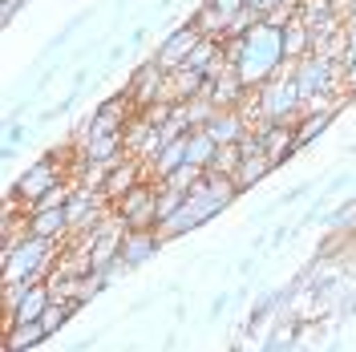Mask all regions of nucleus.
Segmentation results:
<instances>
[{"mask_svg": "<svg viewBox=\"0 0 356 352\" xmlns=\"http://www.w3.org/2000/svg\"><path fill=\"white\" fill-rule=\"evenodd\" d=\"M53 264H57V243L29 235L24 243H17V247L4 251L0 275H4V284H44L49 271H53Z\"/></svg>", "mask_w": 356, "mask_h": 352, "instance_id": "obj_1", "label": "nucleus"}, {"mask_svg": "<svg viewBox=\"0 0 356 352\" xmlns=\"http://www.w3.org/2000/svg\"><path fill=\"white\" fill-rule=\"evenodd\" d=\"M65 182V154H57V150H49V154H41L37 162H29L24 166V175L8 186V191H17V195L29 202V207H37L53 186H61Z\"/></svg>", "mask_w": 356, "mask_h": 352, "instance_id": "obj_2", "label": "nucleus"}, {"mask_svg": "<svg viewBox=\"0 0 356 352\" xmlns=\"http://www.w3.org/2000/svg\"><path fill=\"white\" fill-rule=\"evenodd\" d=\"M110 211L126 223V231H158V182H138Z\"/></svg>", "mask_w": 356, "mask_h": 352, "instance_id": "obj_3", "label": "nucleus"}, {"mask_svg": "<svg viewBox=\"0 0 356 352\" xmlns=\"http://www.w3.org/2000/svg\"><path fill=\"white\" fill-rule=\"evenodd\" d=\"M222 207L215 202V198H207L199 195V191H191L186 195V202L178 207L170 219H162L158 223V235H162V243H170V239H182V235H191V231H199L202 223H211L215 215H219Z\"/></svg>", "mask_w": 356, "mask_h": 352, "instance_id": "obj_4", "label": "nucleus"}, {"mask_svg": "<svg viewBox=\"0 0 356 352\" xmlns=\"http://www.w3.org/2000/svg\"><path fill=\"white\" fill-rule=\"evenodd\" d=\"M199 41H202V33H199V24H195V21L178 24L175 33L158 45L154 61L166 69V73H175V69H182L186 61H191V53H195V45H199Z\"/></svg>", "mask_w": 356, "mask_h": 352, "instance_id": "obj_5", "label": "nucleus"}, {"mask_svg": "<svg viewBox=\"0 0 356 352\" xmlns=\"http://www.w3.org/2000/svg\"><path fill=\"white\" fill-rule=\"evenodd\" d=\"M247 93H251V89L239 81V73H235V69H222L219 77L207 81V93H202V97H207L215 110H239L247 102Z\"/></svg>", "mask_w": 356, "mask_h": 352, "instance_id": "obj_6", "label": "nucleus"}, {"mask_svg": "<svg viewBox=\"0 0 356 352\" xmlns=\"http://www.w3.org/2000/svg\"><path fill=\"white\" fill-rule=\"evenodd\" d=\"M138 182H146V162H142V158H122V162H118V166H113L110 170V178H106V186H102V195H106V202H118V198H126L134 191V186H138Z\"/></svg>", "mask_w": 356, "mask_h": 352, "instance_id": "obj_7", "label": "nucleus"}, {"mask_svg": "<svg viewBox=\"0 0 356 352\" xmlns=\"http://www.w3.org/2000/svg\"><path fill=\"white\" fill-rule=\"evenodd\" d=\"M29 227H33V235H37V239H49V243H65L69 235H73V231H69L65 207H33Z\"/></svg>", "mask_w": 356, "mask_h": 352, "instance_id": "obj_8", "label": "nucleus"}, {"mask_svg": "<svg viewBox=\"0 0 356 352\" xmlns=\"http://www.w3.org/2000/svg\"><path fill=\"white\" fill-rule=\"evenodd\" d=\"M158 247H162V235L158 231H126V239H122V264H126V271H134V267H142L150 255H154Z\"/></svg>", "mask_w": 356, "mask_h": 352, "instance_id": "obj_9", "label": "nucleus"}, {"mask_svg": "<svg viewBox=\"0 0 356 352\" xmlns=\"http://www.w3.org/2000/svg\"><path fill=\"white\" fill-rule=\"evenodd\" d=\"M49 300H53L49 284H33L29 291H24L21 308L4 320V328H13V324H41V316H44V308H49Z\"/></svg>", "mask_w": 356, "mask_h": 352, "instance_id": "obj_10", "label": "nucleus"}, {"mask_svg": "<svg viewBox=\"0 0 356 352\" xmlns=\"http://www.w3.org/2000/svg\"><path fill=\"white\" fill-rule=\"evenodd\" d=\"M264 150L271 158V166H284L296 150H300V142H296V126H264Z\"/></svg>", "mask_w": 356, "mask_h": 352, "instance_id": "obj_11", "label": "nucleus"}, {"mask_svg": "<svg viewBox=\"0 0 356 352\" xmlns=\"http://www.w3.org/2000/svg\"><path fill=\"white\" fill-rule=\"evenodd\" d=\"M202 130L211 134L219 146H235V142L247 134V122L239 118V110H215V113H211V122H207Z\"/></svg>", "mask_w": 356, "mask_h": 352, "instance_id": "obj_12", "label": "nucleus"}, {"mask_svg": "<svg viewBox=\"0 0 356 352\" xmlns=\"http://www.w3.org/2000/svg\"><path fill=\"white\" fill-rule=\"evenodd\" d=\"M49 340V332L41 324H13L4 328V352H24V349H37Z\"/></svg>", "mask_w": 356, "mask_h": 352, "instance_id": "obj_13", "label": "nucleus"}, {"mask_svg": "<svg viewBox=\"0 0 356 352\" xmlns=\"http://www.w3.org/2000/svg\"><path fill=\"white\" fill-rule=\"evenodd\" d=\"M215 154H219V142H215L207 130H191L186 134V162H195V166H202V170H211Z\"/></svg>", "mask_w": 356, "mask_h": 352, "instance_id": "obj_14", "label": "nucleus"}, {"mask_svg": "<svg viewBox=\"0 0 356 352\" xmlns=\"http://www.w3.org/2000/svg\"><path fill=\"white\" fill-rule=\"evenodd\" d=\"M336 110H304V118L296 122V142H300V150L308 146L312 138H320V134L332 126Z\"/></svg>", "mask_w": 356, "mask_h": 352, "instance_id": "obj_15", "label": "nucleus"}, {"mask_svg": "<svg viewBox=\"0 0 356 352\" xmlns=\"http://www.w3.org/2000/svg\"><path fill=\"white\" fill-rule=\"evenodd\" d=\"M81 308H86V304H77V300H49V308H44V316H41V328L49 332V336H57Z\"/></svg>", "mask_w": 356, "mask_h": 352, "instance_id": "obj_16", "label": "nucleus"}, {"mask_svg": "<svg viewBox=\"0 0 356 352\" xmlns=\"http://www.w3.org/2000/svg\"><path fill=\"white\" fill-rule=\"evenodd\" d=\"M271 170H275V166H271V158H267V154H251V158H243V162H239L235 182H239V191H251V186H259Z\"/></svg>", "mask_w": 356, "mask_h": 352, "instance_id": "obj_17", "label": "nucleus"}, {"mask_svg": "<svg viewBox=\"0 0 356 352\" xmlns=\"http://www.w3.org/2000/svg\"><path fill=\"white\" fill-rule=\"evenodd\" d=\"M328 231H332V235H348V239H356V195L344 198L336 211H328Z\"/></svg>", "mask_w": 356, "mask_h": 352, "instance_id": "obj_18", "label": "nucleus"}, {"mask_svg": "<svg viewBox=\"0 0 356 352\" xmlns=\"http://www.w3.org/2000/svg\"><path fill=\"white\" fill-rule=\"evenodd\" d=\"M202 175H207L202 166H195V162H182V166H178L175 175L166 178V182H162V186H175V191H186V195H191V191H195V186L202 182Z\"/></svg>", "mask_w": 356, "mask_h": 352, "instance_id": "obj_19", "label": "nucleus"}, {"mask_svg": "<svg viewBox=\"0 0 356 352\" xmlns=\"http://www.w3.org/2000/svg\"><path fill=\"white\" fill-rule=\"evenodd\" d=\"M186 202V191H175V186H158V223L170 219L178 207Z\"/></svg>", "mask_w": 356, "mask_h": 352, "instance_id": "obj_20", "label": "nucleus"}, {"mask_svg": "<svg viewBox=\"0 0 356 352\" xmlns=\"http://www.w3.org/2000/svg\"><path fill=\"white\" fill-rule=\"evenodd\" d=\"M239 162H243L239 146H219V154H215V162H211V170H219V175H231V178H235Z\"/></svg>", "mask_w": 356, "mask_h": 352, "instance_id": "obj_21", "label": "nucleus"}, {"mask_svg": "<svg viewBox=\"0 0 356 352\" xmlns=\"http://www.w3.org/2000/svg\"><path fill=\"white\" fill-rule=\"evenodd\" d=\"M29 287H33V284H4V320L21 308V300H24V291H29Z\"/></svg>", "mask_w": 356, "mask_h": 352, "instance_id": "obj_22", "label": "nucleus"}, {"mask_svg": "<svg viewBox=\"0 0 356 352\" xmlns=\"http://www.w3.org/2000/svg\"><path fill=\"white\" fill-rule=\"evenodd\" d=\"M304 195H312V182H300V186H291V191H284V195H280L275 202H271V211H275V207H291V202H300Z\"/></svg>", "mask_w": 356, "mask_h": 352, "instance_id": "obj_23", "label": "nucleus"}, {"mask_svg": "<svg viewBox=\"0 0 356 352\" xmlns=\"http://www.w3.org/2000/svg\"><path fill=\"white\" fill-rule=\"evenodd\" d=\"M24 138H29V126H24V122H8V130H4V146H17V150H21Z\"/></svg>", "mask_w": 356, "mask_h": 352, "instance_id": "obj_24", "label": "nucleus"}, {"mask_svg": "<svg viewBox=\"0 0 356 352\" xmlns=\"http://www.w3.org/2000/svg\"><path fill=\"white\" fill-rule=\"evenodd\" d=\"M207 4H211V8H219L227 21H231V17H239V13H247L243 0H207Z\"/></svg>", "mask_w": 356, "mask_h": 352, "instance_id": "obj_25", "label": "nucleus"}, {"mask_svg": "<svg viewBox=\"0 0 356 352\" xmlns=\"http://www.w3.org/2000/svg\"><path fill=\"white\" fill-rule=\"evenodd\" d=\"M231 300H235V296H231V291H219V296H215V300H211V312H207V320H211V324H215V320H219L222 312H227V304H231Z\"/></svg>", "mask_w": 356, "mask_h": 352, "instance_id": "obj_26", "label": "nucleus"}, {"mask_svg": "<svg viewBox=\"0 0 356 352\" xmlns=\"http://www.w3.org/2000/svg\"><path fill=\"white\" fill-rule=\"evenodd\" d=\"M340 65H344V93H348V97H356V57L340 61Z\"/></svg>", "mask_w": 356, "mask_h": 352, "instance_id": "obj_27", "label": "nucleus"}, {"mask_svg": "<svg viewBox=\"0 0 356 352\" xmlns=\"http://www.w3.org/2000/svg\"><path fill=\"white\" fill-rule=\"evenodd\" d=\"M348 182H353V178H348V175H336L332 182H328V191H324V195H328V198H332V195H340V191H344Z\"/></svg>", "mask_w": 356, "mask_h": 352, "instance_id": "obj_28", "label": "nucleus"}, {"mask_svg": "<svg viewBox=\"0 0 356 352\" xmlns=\"http://www.w3.org/2000/svg\"><path fill=\"white\" fill-rule=\"evenodd\" d=\"M348 316H356V296H344L340 300V320H348Z\"/></svg>", "mask_w": 356, "mask_h": 352, "instance_id": "obj_29", "label": "nucleus"}, {"mask_svg": "<svg viewBox=\"0 0 356 352\" xmlns=\"http://www.w3.org/2000/svg\"><path fill=\"white\" fill-rule=\"evenodd\" d=\"M146 37H150V33H146V29H138V33L130 37V49H134V45H146Z\"/></svg>", "mask_w": 356, "mask_h": 352, "instance_id": "obj_30", "label": "nucleus"}]
</instances>
